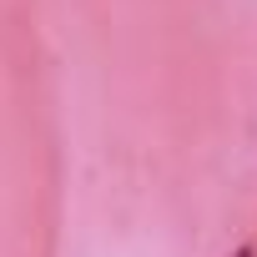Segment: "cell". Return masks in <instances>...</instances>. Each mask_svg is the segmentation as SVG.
<instances>
[{"label":"cell","instance_id":"1","mask_svg":"<svg viewBox=\"0 0 257 257\" xmlns=\"http://www.w3.org/2000/svg\"><path fill=\"white\" fill-rule=\"evenodd\" d=\"M237 257H257V247H242V252H237Z\"/></svg>","mask_w":257,"mask_h":257}]
</instances>
